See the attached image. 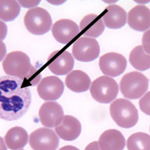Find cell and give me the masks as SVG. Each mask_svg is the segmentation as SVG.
<instances>
[{"mask_svg": "<svg viewBox=\"0 0 150 150\" xmlns=\"http://www.w3.org/2000/svg\"><path fill=\"white\" fill-rule=\"evenodd\" d=\"M29 85L21 79L1 77L0 117L6 121L17 120L28 110L31 102Z\"/></svg>", "mask_w": 150, "mask_h": 150, "instance_id": "6da1fadb", "label": "cell"}, {"mask_svg": "<svg viewBox=\"0 0 150 150\" xmlns=\"http://www.w3.org/2000/svg\"><path fill=\"white\" fill-rule=\"evenodd\" d=\"M2 65L4 72L8 76L29 81L30 86H36L41 79V77H35L37 69L31 65L29 57L22 52L8 53Z\"/></svg>", "mask_w": 150, "mask_h": 150, "instance_id": "7a4b0ae2", "label": "cell"}, {"mask_svg": "<svg viewBox=\"0 0 150 150\" xmlns=\"http://www.w3.org/2000/svg\"><path fill=\"white\" fill-rule=\"evenodd\" d=\"M110 116L119 126L129 129L135 126L139 119L138 111L129 100L117 99L110 106Z\"/></svg>", "mask_w": 150, "mask_h": 150, "instance_id": "3957f363", "label": "cell"}, {"mask_svg": "<svg viewBox=\"0 0 150 150\" xmlns=\"http://www.w3.org/2000/svg\"><path fill=\"white\" fill-rule=\"evenodd\" d=\"M149 81V79L144 75L139 72L126 74L123 76L120 81L121 93L127 99H139L148 89Z\"/></svg>", "mask_w": 150, "mask_h": 150, "instance_id": "277c9868", "label": "cell"}, {"mask_svg": "<svg viewBox=\"0 0 150 150\" xmlns=\"http://www.w3.org/2000/svg\"><path fill=\"white\" fill-rule=\"evenodd\" d=\"M24 23L28 31L34 35H41L48 33L52 25V19L49 12L40 7L27 11Z\"/></svg>", "mask_w": 150, "mask_h": 150, "instance_id": "5b68a950", "label": "cell"}, {"mask_svg": "<svg viewBox=\"0 0 150 150\" xmlns=\"http://www.w3.org/2000/svg\"><path fill=\"white\" fill-rule=\"evenodd\" d=\"M90 92L96 101L100 103L108 104L116 98L118 86L112 78L102 76L92 82Z\"/></svg>", "mask_w": 150, "mask_h": 150, "instance_id": "8992f818", "label": "cell"}, {"mask_svg": "<svg viewBox=\"0 0 150 150\" xmlns=\"http://www.w3.org/2000/svg\"><path fill=\"white\" fill-rule=\"evenodd\" d=\"M100 53V45L94 38L82 37L76 40L73 45V55L78 61L91 62L98 57Z\"/></svg>", "mask_w": 150, "mask_h": 150, "instance_id": "52a82bcc", "label": "cell"}, {"mask_svg": "<svg viewBox=\"0 0 150 150\" xmlns=\"http://www.w3.org/2000/svg\"><path fill=\"white\" fill-rule=\"evenodd\" d=\"M59 139L54 131L42 127L30 133L29 144L33 150H56Z\"/></svg>", "mask_w": 150, "mask_h": 150, "instance_id": "ba28073f", "label": "cell"}, {"mask_svg": "<svg viewBox=\"0 0 150 150\" xmlns=\"http://www.w3.org/2000/svg\"><path fill=\"white\" fill-rule=\"evenodd\" d=\"M100 69L103 74L112 77L119 76L123 73L127 67V60L119 53L110 52L100 57Z\"/></svg>", "mask_w": 150, "mask_h": 150, "instance_id": "9c48e42d", "label": "cell"}, {"mask_svg": "<svg viewBox=\"0 0 150 150\" xmlns=\"http://www.w3.org/2000/svg\"><path fill=\"white\" fill-rule=\"evenodd\" d=\"M64 90V85L58 77L50 76L43 79L37 86L39 96L44 100H56L59 99Z\"/></svg>", "mask_w": 150, "mask_h": 150, "instance_id": "30bf717a", "label": "cell"}, {"mask_svg": "<svg viewBox=\"0 0 150 150\" xmlns=\"http://www.w3.org/2000/svg\"><path fill=\"white\" fill-rule=\"evenodd\" d=\"M48 68L57 75H65L72 71L74 60L71 54L67 51L58 50L52 52L48 59Z\"/></svg>", "mask_w": 150, "mask_h": 150, "instance_id": "8fae6325", "label": "cell"}, {"mask_svg": "<svg viewBox=\"0 0 150 150\" xmlns=\"http://www.w3.org/2000/svg\"><path fill=\"white\" fill-rule=\"evenodd\" d=\"M62 106L57 102H46L41 106L39 117L41 123L45 127L57 126L64 116Z\"/></svg>", "mask_w": 150, "mask_h": 150, "instance_id": "7c38bea8", "label": "cell"}, {"mask_svg": "<svg viewBox=\"0 0 150 150\" xmlns=\"http://www.w3.org/2000/svg\"><path fill=\"white\" fill-rule=\"evenodd\" d=\"M52 35L58 42L67 44L79 33V28L74 21L61 19L56 22L52 29Z\"/></svg>", "mask_w": 150, "mask_h": 150, "instance_id": "4fadbf2b", "label": "cell"}, {"mask_svg": "<svg viewBox=\"0 0 150 150\" xmlns=\"http://www.w3.org/2000/svg\"><path fill=\"white\" fill-rule=\"evenodd\" d=\"M55 130L62 139L73 141L78 138L81 133V124L74 117L65 115L61 122L55 127Z\"/></svg>", "mask_w": 150, "mask_h": 150, "instance_id": "5bb4252c", "label": "cell"}, {"mask_svg": "<svg viewBox=\"0 0 150 150\" xmlns=\"http://www.w3.org/2000/svg\"><path fill=\"white\" fill-rule=\"evenodd\" d=\"M128 23L134 30L145 31L150 28V9L144 5L134 7L128 13Z\"/></svg>", "mask_w": 150, "mask_h": 150, "instance_id": "9a60e30c", "label": "cell"}, {"mask_svg": "<svg viewBox=\"0 0 150 150\" xmlns=\"http://www.w3.org/2000/svg\"><path fill=\"white\" fill-rule=\"evenodd\" d=\"M98 142L102 150H123L125 146L123 135L115 129L105 131L100 136Z\"/></svg>", "mask_w": 150, "mask_h": 150, "instance_id": "2e32d148", "label": "cell"}, {"mask_svg": "<svg viewBox=\"0 0 150 150\" xmlns=\"http://www.w3.org/2000/svg\"><path fill=\"white\" fill-rule=\"evenodd\" d=\"M105 14L103 16L106 27L111 29H118L126 23V13L124 9L116 5L107 7Z\"/></svg>", "mask_w": 150, "mask_h": 150, "instance_id": "e0dca14e", "label": "cell"}, {"mask_svg": "<svg viewBox=\"0 0 150 150\" xmlns=\"http://www.w3.org/2000/svg\"><path fill=\"white\" fill-rule=\"evenodd\" d=\"M80 28L83 35L96 38L103 33L105 27L102 19L99 16L89 14L81 21Z\"/></svg>", "mask_w": 150, "mask_h": 150, "instance_id": "ac0fdd59", "label": "cell"}, {"mask_svg": "<svg viewBox=\"0 0 150 150\" xmlns=\"http://www.w3.org/2000/svg\"><path fill=\"white\" fill-rule=\"evenodd\" d=\"M91 82V79L88 74L80 70L72 71L65 79L67 87L75 93H83L87 91Z\"/></svg>", "mask_w": 150, "mask_h": 150, "instance_id": "d6986e66", "label": "cell"}, {"mask_svg": "<svg viewBox=\"0 0 150 150\" xmlns=\"http://www.w3.org/2000/svg\"><path fill=\"white\" fill-rule=\"evenodd\" d=\"M4 139L9 149L19 150L23 148L28 144V135L27 131L23 127L15 126L8 131Z\"/></svg>", "mask_w": 150, "mask_h": 150, "instance_id": "ffe728a7", "label": "cell"}, {"mask_svg": "<svg viewBox=\"0 0 150 150\" xmlns=\"http://www.w3.org/2000/svg\"><path fill=\"white\" fill-rule=\"evenodd\" d=\"M129 60L131 65L139 71L150 68V55L146 54L141 45L135 47L130 53Z\"/></svg>", "mask_w": 150, "mask_h": 150, "instance_id": "44dd1931", "label": "cell"}, {"mask_svg": "<svg viewBox=\"0 0 150 150\" xmlns=\"http://www.w3.org/2000/svg\"><path fill=\"white\" fill-rule=\"evenodd\" d=\"M21 10L20 5L16 1H0V19L4 21H14Z\"/></svg>", "mask_w": 150, "mask_h": 150, "instance_id": "7402d4cb", "label": "cell"}, {"mask_svg": "<svg viewBox=\"0 0 150 150\" xmlns=\"http://www.w3.org/2000/svg\"><path fill=\"white\" fill-rule=\"evenodd\" d=\"M128 150H150V136L147 133H133L127 139Z\"/></svg>", "mask_w": 150, "mask_h": 150, "instance_id": "603a6c76", "label": "cell"}, {"mask_svg": "<svg viewBox=\"0 0 150 150\" xmlns=\"http://www.w3.org/2000/svg\"><path fill=\"white\" fill-rule=\"evenodd\" d=\"M139 106L141 111L150 116V91L147 92L139 100Z\"/></svg>", "mask_w": 150, "mask_h": 150, "instance_id": "cb8c5ba5", "label": "cell"}, {"mask_svg": "<svg viewBox=\"0 0 150 150\" xmlns=\"http://www.w3.org/2000/svg\"><path fill=\"white\" fill-rule=\"evenodd\" d=\"M142 43L144 51L150 55V29L144 33Z\"/></svg>", "mask_w": 150, "mask_h": 150, "instance_id": "d4e9b609", "label": "cell"}, {"mask_svg": "<svg viewBox=\"0 0 150 150\" xmlns=\"http://www.w3.org/2000/svg\"><path fill=\"white\" fill-rule=\"evenodd\" d=\"M18 2L23 7L30 8L38 6L40 1H18Z\"/></svg>", "mask_w": 150, "mask_h": 150, "instance_id": "484cf974", "label": "cell"}, {"mask_svg": "<svg viewBox=\"0 0 150 150\" xmlns=\"http://www.w3.org/2000/svg\"><path fill=\"white\" fill-rule=\"evenodd\" d=\"M85 150H102L100 148L99 142L93 141L88 144L85 148Z\"/></svg>", "mask_w": 150, "mask_h": 150, "instance_id": "4316f807", "label": "cell"}, {"mask_svg": "<svg viewBox=\"0 0 150 150\" xmlns=\"http://www.w3.org/2000/svg\"><path fill=\"white\" fill-rule=\"evenodd\" d=\"M58 150H80L77 147L72 145H66L61 147Z\"/></svg>", "mask_w": 150, "mask_h": 150, "instance_id": "83f0119b", "label": "cell"}, {"mask_svg": "<svg viewBox=\"0 0 150 150\" xmlns=\"http://www.w3.org/2000/svg\"></svg>", "mask_w": 150, "mask_h": 150, "instance_id": "f1b7e54d", "label": "cell"}, {"mask_svg": "<svg viewBox=\"0 0 150 150\" xmlns=\"http://www.w3.org/2000/svg\"></svg>", "mask_w": 150, "mask_h": 150, "instance_id": "f546056e", "label": "cell"}]
</instances>
